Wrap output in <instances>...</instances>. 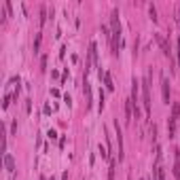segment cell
I'll use <instances>...</instances> for the list:
<instances>
[{"label":"cell","mask_w":180,"mask_h":180,"mask_svg":"<svg viewBox=\"0 0 180 180\" xmlns=\"http://www.w3.org/2000/svg\"><path fill=\"white\" fill-rule=\"evenodd\" d=\"M110 24H112V38H110V49H112V55L117 57L121 49V25H119V11L110 13Z\"/></svg>","instance_id":"cell-1"},{"label":"cell","mask_w":180,"mask_h":180,"mask_svg":"<svg viewBox=\"0 0 180 180\" xmlns=\"http://www.w3.org/2000/svg\"><path fill=\"white\" fill-rule=\"evenodd\" d=\"M142 104H144V115L151 119V72L146 70L142 79Z\"/></svg>","instance_id":"cell-2"},{"label":"cell","mask_w":180,"mask_h":180,"mask_svg":"<svg viewBox=\"0 0 180 180\" xmlns=\"http://www.w3.org/2000/svg\"><path fill=\"white\" fill-rule=\"evenodd\" d=\"M178 117H180V104H178V102H174V104H172V117L168 119V133H169V138H174V136H176Z\"/></svg>","instance_id":"cell-3"},{"label":"cell","mask_w":180,"mask_h":180,"mask_svg":"<svg viewBox=\"0 0 180 180\" xmlns=\"http://www.w3.org/2000/svg\"><path fill=\"white\" fill-rule=\"evenodd\" d=\"M153 180H165V169L161 165V146H157V161L153 168Z\"/></svg>","instance_id":"cell-4"},{"label":"cell","mask_w":180,"mask_h":180,"mask_svg":"<svg viewBox=\"0 0 180 180\" xmlns=\"http://www.w3.org/2000/svg\"><path fill=\"white\" fill-rule=\"evenodd\" d=\"M155 40H157V45L161 47L163 55H165V57H169V61H172V49H169L168 40H165V36H163V34H155Z\"/></svg>","instance_id":"cell-5"},{"label":"cell","mask_w":180,"mask_h":180,"mask_svg":"<svg viewBox=\"0 0 180 180\" xmlns=\"http://www.w3.org/2000/svg\"><path fill=\"white\" fill-rule=\"evenodd\" d=\"M161 97H163V104H169V81L165 74H161Z\"/></svg>","instance_id":"cell-6"},{"label":"cell","mask_w":180,"mask_h":180,"mask_svg":"<svg viewBox=\"0 0 180 180\" xmlns=\"http://www.w3.org/2000/svg\"><path fill=\"white\" fill-rule=\"evenodd\" d=\"M115 132H117V146H119V161H123V132L119 127V121H115Z\"/></svg>","instance_id":"cell-7"},{"label":"cell","mask_w":180,"mask_h":180,"mask_svg":"<svg viewBox=\"0 0 180 180\" xmlns=\"http://www.w3.org/2000/svg\"><path fill=\"white\" fill-rule=\"evenodd\" d=\"M140 87H142V85H140V81H138V79H133V81H132V104H133V106H138V96H140Z\"/></svg>","instance_id":"cell-8"},{"label":"cell","mask_w":180,"mask_h":180,"mask_svg":"<svg viewBox=\"0 0 180 180\" xmlns=\"http://www.w3.org/2000/svg\"><path fill=\"white\" fill-rule=\"evenodd\" d=\"M89 66H91V68L97 66V45L96 43L89 45Z\"/></svg>","instance_id":"cell-9"},{"label":"cell","mask_w":180,"mask_h":180,"mask_svg":"<svg viewBox=\"0 0 180 180\" xmlns=\"http://www.w3.org/2000/svg\"><path fill=\"white\" fill-rule=\"evenodd\" d=\"M4 168L9 169V174H15V161L9 153H4Z\"/></svg>","instance_id":"cell-10"},{"label":"cell","mask_w":180,"mask_h":180,"mask_svg":"<svg viewBox=\"0 0 180 180\" xmlns=\"http://www.w3.org/2000/svg\"><path fill=\"white\" fill-rule=\"evenodd\" d=\"M125 119H127V123H132V119H133V104H132V100L125 102Z\"/></svg>","instance_id":"cell-11"},{"label":"cell","mask_w":180,"mask_h":180,"mask_svg":"<svg viewBox=\"0 0 180 180\" xmlns=\"http://www.w3.org/2000/svg\"><path fill=\"white\" fill-rule=\"evenodd\" d=\"M174 153H176V163H174V176H176V180H180V148H176Z\"/></svg>","instance_id":"cell-12"},{"label":"cell","mask_w":180,"mask_h":180,"mask_svg":"<svg viewBox=\"0 0 180 180\" xmlns=\"http://www.w3.org/2000/svg\"><path fill=\"white\" fill-rule=\"evenodd\" d=\"M102 76H104V85H106V89H108V91H112V89H115V83H112V76H110V72H104Z\"/></svg>","instance_id":"cell-13"},{"label":"cell","mask_w":180,"mask_h":180,"mask_svg":"<svg viewBox=\"0 0 180 180\" xmlns=\"http://www.w3.org/2000/svg\"><path fill=\"white\" fill-rule=\"evenodd\" d=\"M38 15H40V25H45L47 24V4H40V11H38Z\"/></svg>","instance_id":"cell-14"},{"label":"cell","mask_w":180,"mask_h":180,"mask_svg":"<svg viewBox=\"0 0 180 180\" xmlns=\"http://www.w3.org/2000/svg\"><path fill=\"white\" fill-rule=\"evenodd\" d=\"M40 43H43V34L38 32V34L34 36V53H38V51H40Z\"/></svg>","instance_id":"cell-15"},{"label":"cell","mask_w":180,"mask_h":180,"mask_svg":"<svg viewBox=\"0 0 180 180\" xmlns=\"http://www.w3.org/2000/svg\"><path fill=\"white\" fill-rule=\"evenodd\" d=\"M148 15H151V19H153V21H159V17H157V9H155V4H148Z\"/></svg>","instance_id":"cell-16"},{"label":"cell","mask_w":180,"mask_h":180,"mask_svg":"<svg viewBox=\"0 0 180 180\" xmlns=\"http://www.w3.org/2000/svg\"><path fill=\"white\" fill-rule=\"evenodd\" d=\"M108 180H115V159L110 157V169H108Z\"/></svg>","instance_id":"cell-17"},{"label":"cell","mask_w":180,"mask_h":180,"mask_svg":"<svg viewBox=\"0 0 180 180\" xmlns=\"http://www.w3.org/2000/svg\"><path fill=\"white\" fill-rule=\"evenodd\" d=\"M85 96H87V104H91V87L87 81H85Z\"/></svg>","instance_id":"cell-18"},{"label":"cell","mask_w":180,"mask_h":180,"mask_svg":"<svg viewBox=\"0 0 180 180\" xmlns=\"http://www.w3.org/2000/svg\"><path fill=\"white\" fill-rule=\"evenodd\" d=\"M11 100H13V96H11V93H7V96H4V100H2V108H4V110L9 108V104H11Z\"/></svg>","instance_id":"cell-19"},{"label":"cell","mask_w":180,"mask_h":180,"mask_svg":"<svg viewBox=\"0 0 180 180\" xmlns=\"http://www.w3.org/2000/svg\"><path fill=\"white\" fill-rule=\"evenodd\" d=\"M40 70L47 72V55H43V57H40Z\"/></svg>","instance_id":"cell-20"},{"label":"cell","mask_w":180,"mask_h":180,"mask_svg":"<svg viewBox=\"0 0 180 180\" xmlns=\"http://www.w3.org/2000/svg\"><path fill=\"white\" fill-rule=\"evenodd\" d=\"M97 108H100V110L104 108V91H102V89H100V104H97Z\"/></svg>","instance_id":"cell-21"},{"label":"cell","mask_w":180,"mask_h":180,"mask_svg":"<svg viewBox=\"0 0 180 180\" xmlns=\"http://www.w3.org/2000/svg\"><path fill=\"white\" fill-rule=\"evenodd\" d=\"M49 140H55V138H57V132H53V129H49Z\"/></svg>","instance_id":"cell-22"},{"label":"cell","mask_w":180,"mask_h":180,"mask_svg":"<svg viewBox=\"0 0 180 180\" xmlns=\"http://www.w3.org/2000/svg\"><path fill=\"white\" fill-rule=\"evenodd\" d=\"M11 133H17V121H13V123H11Z\"/></svg>","instance_id":"cell-23"},{"label":"cell","mask_w":180,"mask_h":180,"mask_svg":"<svg viewBox=\"0 0 180 180\" xmlns=\"http://www.w3.org/2000/svg\"><path fill=\"white\" fill-rule=\"evenodd\" d=\"M25 110H28V112L32 110V100H25Z\"/></svg>","instance_id":"cell-24"},{"label":"cell","mask_w":180,"mask_h":180,"mask_svg":"<svg viewBox=\"0 0 180 180\" xmlns=\"http://www.w3.org/2000/svg\"><path fill=\"white\" fill-rule=\"evenodd\" d=\"M64 57H66V47L60 49V60H64Z\"/></svg>","instance_id":"cell-25"},{"label":"cell","mask_w":180,"mask_h":180,"mask_svg":"<svg viewBox=\"0 0 180 180\" xmlns=\"http://www.w3.org/2000/svg\"><path fill=\"white\" fill-rule=\"evenodd\" d=\"M178 68H180V38H178Z\"/></svg>","instance_id":"cell-26"},{"label":"cell","mask_w":180,"mask_h":180,"mask_svg":"<svg viewBox=\"0 0 180 180\" xmlns=\"http://www.w3.org/2000/svg\"><path fill=\"white\" fill-rule=\"evenodd\" d=\"M61 180H68V172H64V176H61Z\"/></svg>","instance_id":"cell-27"},{"label":"cell","mask_w":180,"mask_h":180,"mask_svg":"<svg viewBox=\"0 0 180 180\" xmlns=\"http://www.w3.org/2000/svg\"><path fill=\"white\" fill-rule=\"evenodd\" d=\"M51 180H55V178H51Z\"/></svg>","instance_id":"cell-28"},{"label":"cell","mask_w":180,"mask_h":180,"mask_svg":"<svg viewBox=\"0 0 180 180\" xmlns=\"http://www.w3.org/2000/svg\"><path fill=\"white\" fill-rule=\"evenodd\" d=\"M142 180H144V178H142Z\"/></svg>","instance_id":"cell-29"}]
</instances>
